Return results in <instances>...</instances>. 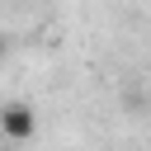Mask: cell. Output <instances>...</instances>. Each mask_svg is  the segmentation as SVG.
Instances as JSON below:
<instances>
[{
  "instance_id": "cell-1",
  "label": "cell",
  "mask_w": 151,
  "mask_h": 151,
  "mask_svg": "<svg viewBox=\"0 0 151 151\" xmlns=\"http://www.w3.org/2000/svg\"><path fill=\"white\" fill-rule=\"evenodd\" d=\"M0 137H9V142H33V137H38V109L24 104V99L0 104Z\"/></svg>"
},
{
  "instance_id": "cell-2",
  "label": "cell",
  "mask_w": 151,
  "mask_h": 151,
  "mask_svg": "<svg viewBox=\"0 0 151 151\" xmlns=\"http://www.w3.org/2000/svg\"><path fill=\"white\" fill-rule=\"evenodd\" d=\"M0 52H5V38H0Z\"/></svg>"
}]
</instances>
